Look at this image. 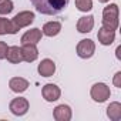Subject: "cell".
Instances as JSON below:
<instances>
[{
	"instance_id": "obj_1",
	"label": "cell",
	"mask_w": 121,
	"mask_h": 121,
	"mask_svg": "<svg viewBox=\"0 0 121 121\" xmlns=\"http://www.w3.org/2000/svg\"><path fill=\"white\" fill-rule=\"evenodd\" d=\"M30 2L37 12L47 16H54L61 13L69 4V0H30Z\"/></svg>"
},
{
	"instance_id": "obj_2",
	"label": "cell",
	"mask_w": 121,
	"mask_h": 121,
	"mask_svg": "<svg viewBox=\"0 0 121 121\" xmlns=\"http://www.w3.org/2000/svg\"><path fill=\"white\" fill-rule=\"evenodd\" d=\"M103 27L110 30H117L118 27V6L110 4L103 10Z\"/></svg>"
},
{
	"instance_id": "obj_3",
	"label": "cell",
	"mask_w": 121,
	"mask_h": 121,
	"mask_svg": "<svg viewBox=\"0 0 121 121\" xmlns=\"http://www.w3.org/2000/svg\"><path fill=\"white\" fill-rule=\"evenodd\" d=\"M110 87L104 83H97L91 87V98L97 103H104L110 98Z\"/></svg>"
},
{
	"instance_id": "obj_4",
	"label": "cell",
	"mask_w": 121,
	"mask_h": 121,
	"mask_svg": "<svg viewBox=\"0 0 121 121\" xmlns=\"http://www.w3.org/2000/svg\"><path fill=\"white\" fill-rule=\"evenodd\" d=\"M94 51H95V44L90 39H84V40H81L77 44V54L81 58H90V57H93Z\"/></svg>"
},
{
	"instance_id": "obj_5",
	"label": "cell",
	"mask_w": 121,
	"mask_h": 121,
	"mask_svg": "<svg viewBox=\"0 0 121 121\" xmlns=\"http://www.w3.org/2000/svg\"><path fill=\"white\" fill-rule=\"evenodd\" d=\"M12 22L20 30L22 27H27V26H30L34 22V13H31V12H20L19 14H16L13 17Z\"/></svg>"
},
{
	"instance_id": "obj_6",
	"label": "cell",
	"mask_w": 121,
	"mask_h": 121,
	"mask_svg": "<svg viewBox=\"0 0 121 121\" xmlns=\"http://www.w3.org/2000/svg\"><path fill=\"white\" fill-rule=\"evenodd\" d=\"M9 107H10V111L14 115H24L29 111V101H27V98L19 97V98L12 100Z\"/></svg>"
},
{
	"instance_id": "obj_7",
	"label": "cell",
	"mask_w": 121,
	"mask_h": 121,
	"mask_svg": "<svg viewBox=\"0 0 121 121\" xmlns=\"http://www.w3.org/2000/svg\"><path fill=\"white\" fill-rule=\"evenodd\" d=\"M41 94H43V97H44L46 101L53 103V101H57L60 98L61 91H60V88L56 84H46L43 87V90H41Z\"/></svg>"
},
{
	"instance_id": "obj_8",
	"label": "cell",
	"mask_w": 121,
	"mask_h": 121,
	"mask_svg": "<svg viewBox=\"0 0 121 121\" xmlns=\"http://www.w3.org/2000/svg\"><path fill=\"white\" fill-rule=\"evenodd\" d=\"M37 70H39L40 76H43V77H51L54 74V71H56V64H54L53 60L44 58V60H41V63L39 64Z\"/></svg>"
},
{
	"instance_id": "obj_9",
	"label": "cell",
	"mask_w": 121,
	"mask_h": 121,
	"mask_svg": "<svg viewBox=\"0 0 121 121\" xmlns=\"http://www.w3.org/2000/svg\"><path fill=\"white\" fill-rule=\"evenodd\" d=\"M53 115L57 121H70L71 120V108L66 104H60L54 108Z\"/></svg>"
},
{
	"instance_id": "obj_10",
	"label": "cell",
	"mask_w": 121,
	"mask_h": 121,
	"mask_svg": "<svg viewBox=\"0 0 121 121\" xmlns=\"http://www.w3.org/2000/svg\"><path fill=\"white\" fill-rule=\"evenodd\" d=\"M22 56L23 60L27 63H31L39 57V50L36 47V44H23L22 47Z\"/></svg>"
},
{
	"instance_id": "obj_11",
	"label": "cell",
	"mask_w": 121,
	"mask_h": 121,
	"mask_svg": "<svg viewBox=\"0 0 121 121\" xmlns=\"http://www.w3.org/2000/svg\"><path fill=\"white\" fill-rule=\"evenodd\" d=\"M97 37H98V41L103 46H110V44H112V41L115 39V30H110V29L101 27L98 30V33H97Z\"/></svg>"
},
{
	"instance_id": "obj_12",
	"label": "cell",
	"mask_w": 121,
	"mask_h": 121,
	"mask_svg": "<svg viewBox=\"0 0 121 121\" xmlns=\"http://www.w3.org/2000/svg\"><path fill=\"white\" fill-rule=\"evenodd\" d=\"M41 40V30L31 29L22 36V44H37Z\"/></svg>"
},
{
	"instance_id": "obj_13",
	"label": "cell",
	"mask_w": 121,
	"mask_h": 121,
	"mask_svg": "<svg viewBox=\"0 0 121 121\" xmlns=\"http://www.w3.org/2000/svg\"><path fill=\"white\" fill-rule=\"evenodd\" d=\"M94 27V17L93 16H83L77 22V30L80 33H90Z\"/></svg>"
},
{
	"instance_id": "obj_14",
	"label": "cell",
	"mask_w": 121,
	"mask_h": 121,
	"mask_svg": "<svg viewBox=\"0 0 121 121\" xmlns=\"http://www.w3.org/2000/svg\"><path fill=\"white\" fill-rule=\"evenodd\" d=\"M6 58L12 64H19L20 61H23V56H22V48L17 46H12L7 48L6 53Z\"/></svg>"
},
{
	"instance_id": "obj_15",
	"label": "cell",
	"mask_w": 121,
	"mask_h": 121,
	"mask_svg": "<svg viewBox=\"0 0 121 121\" xmlns=\"http://www.w3.org/2000/svg\"><path fill=\"white\" fill-rule=\"evenodd\" d=\"M9 87L12 88V91L14 93H23L27 90L29 87V81L22 78V77H13L10 81H9Z\"/></svg>"
},
{
	"instance_id": "obj_16",
	"label": "cell",
	"mask_w": 121,
	"mask_h": 121,
	"mask_svg": "<svg viewBox=\"0 0 121 121\" xmlns=\"http://www.w3.org/2000/svg\"><path fill=\"white\" fill-rule=\"evenodd\" d=\"M17 31H19V29L13 24L12 20L0 17V36L2 34H16Z\"/></svg>"
},
{
	"instance_id": "obj_17",
	"label": "cell",
	"mask_w": 121,
	"mask_h": 121,
	"mask_svg": "<svg viewBox=\"0 0 121 121\" xmlns=\"http://www.w3.org/2000/svg\"><path fill=\"white\" fill-rule=\"evenodd\" d=\"M61 31V24L58 22H48L43 26V34L48 37H54Z\"/></svg>"
},
{
	"instance_id": "obj_18",
	"label": "cell",
	"mask_w": 121,
	"mask_h": 121,
	"mask_svg": "<svg viewBox=\"0 0 121 121\" xmlns=\"http://www.w3.org/2000/svg\"><path fill=\"white\" fill-rule=\"evenodd\" d=\"M107 115L110 120L112 121H118L121 118V104L120 103H111L108 107H107Z\"/></svg>"
},
{
	"instance_id": "obj_19",
	"label": "cell",
	"mask_w": 121,
	"mask_h": 121,
	"mask_svg": "<svg viewBox=\"0 0 121 121\" xmlns=\"http://www.w3.org/2000/svg\"><path fill=\"white\" fill-rule=\"evenodd\" d=\"M76 7L80 12H90L93 9V0H76Z\"/></svg>"
},
{
	"instance_id": "obj_20",
	"label": "cell",
	"mask_w": 121,
	"mask_h": 121,
	"mask_svg": "<svg viewBox=\"0 0 121 121\" xmlns=\"http://www.w3.org/2000/svg\"><path fill=\"white\" fill-rule=\"evenodd\" d=\"M13 12L12 0H0V14H9Z\"/></svg>"
},
{
	"instance_id": "obj_21",
	"label": "cell",
	"mask_w": 121,
	"mask_h": 121,
	"mask_svg": "<svg viewBox=\"0 0 121 121\" xmlns=\"http://www.w3.org/2000/svg\"><path fill=\"white\" fill-rule=\"evenodd\" d=\"M7 44L4 41H0V60L6 58V53H7Z\"/></svg>"
},
{
	"instance_id": "obj_22",
	"label": "cell",
	"mask_w": 121,
	"mask_h": 121,
	"mask_svg": "<svg viewBox=\"0 0 121 121\" xmlns=\"http://www.w3.org/2000/svg\"><path fill=\"white\" fill-rule=\"evenodd\" d=\"M114 86H115L117 88L121 87V73H120V71L114 76Z\"/></svg>"
},
{
	"instance_id": "obj_23",
	"label": "cell",
	"mask_w": 121,
	"mask_h": 121,
	"mask_svg": "<svg viewBox=\"0 0 121 121\" xmlns=\"http://www.w3.org/2000/svg\"><path fill=\"white\" fill-rule=\"evenodd\" d=\"M98 2H101V3H107V2H110V0H98Z\"/></svg>"
}]
</instances>
